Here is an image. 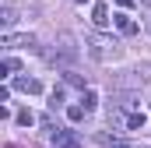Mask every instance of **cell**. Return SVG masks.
I'll return each instance as SVG.
<instances>
[{
	"mask_svg": "<svg viewBox=\"0 0 151 148\" xmlns=\"http://www.w3.org/2000/svg\"><path fill=\"white\" fill-rule=\"evenodd\" d=\"M84 46H88V57L99 60V64H113V60H119V53H123V46H119L113 36H99V32L88 36Z\"/></svg>",
	"mask_w": 151,
	"mask_h": 148,
	"instance_id": "1",
	"label": "cell"
},
{
	"mask_svg": "<svg viewBox=\"0 0 151 148\" xmlns=\"http://www.w3.org/2000/svg\"><path fill=\"white\" fill-rule=\"evenodd\" d=\"M116 85H151V64H141V67H130L116 78Z\"/></svg>",
	"mask_w": 151,
	"mask_h": 148,
	"instance_id": "2",
	"label": "cell"
},
{
	"mask_svg": "<svg viewBox=\"0 0 151 148\" xmlns=\"http://www.w3.org/2000/svg\"><path fill=\"white\" fill-rule=\"evenodd\" d=\"M0 46H4V49H21V46H35V39L28 36V32H21V36H14V32H7V36L0 39Z\"/></svg>",
	"mask_w": 151,
	"mask_h": 148,
	"instance_id": "3",
	"label": "cell"
},
{
	"mask_svg": "<svg viewBox=\"0 0 151 148\" xmlns=\"http://www.w3.org/2000/svg\"><path fill=\"white\" fill-rule=\"evenodd\" d=\"M14 88L25 92V95H39V92H42V81H39V78H14Z\"/></svg>",
	"mask_w": 151,
	"mask_h": 148,
	"instance_id": "4",
	"label": "cell"
},
{
	"mask_svg": "<svg viewBox=\"0 0 151 148\" xmlns=\"http://www.w3.org/2000/svg\"><path fill=\"white\" fill-rule=\"evenodd\" d=\"M0 25H4V36L18 25V11H14V4H4V11H0Z\"/></svg>",
	"mask_w": 151,
	"mask_h": 148,
	"instance_id": "5",
	"label": "cell"
},
{
	"mask_svg": "<svg viewBox=\"0 0 151 148\" xmlns=\"http://www.w3.org/2000/svg\"><path fill=\"white\" fill-rule=\"evenodd\" d=\"M53 141H56V148H81L74 131H60V134H53Z\"/></svg>",
	"mask_w": 151,
	"mask_h": 148,
	"instance_id": "6",
	"label": "cell"
},
{
	"mask_svg": "<svg viewBox=\"0 0 151 148\" xmlns=\"http://www.w3.org/2000/svg\"><path fill=\"white\" fill-rule=\"evenodd\" d=\"M91 21H95L99 28H106V25L113 21V18H109V7H106V4H95V7H91Z\"/></svg>",
	"mask_w": 151,
	"mask_h": 148,
	"instance_id": "7",
	"label": "cell"
},
{
	"mask_svg": "<svg viewBox=\"0 0 151 148\" xmlns=\"http://www.w3.org/2000/svg\"><path fill=\"white\" fill-rule=\"evenodd\" d=\"M116 28H119L123 36H134V32H137V21H134L130 14H116Z\"/></svg>",
	"mask_w": 151,
	"mask_h": 148,
	"instance_id": "8",
	"label": "cell"
},
{
	"mask_svg": "<svg viewBox=\"0 0 151 148\" xmlns=\"http://www.w3.org/2000/svg\"><path fill=\"white\" fill-rule=\"evenodd\" d=\"M144 123H148L144 113H127V127H130V131H144Z\"/></svg>",
	"mask_w": 151,
	"mask_h": 148,
	"instance_id": "9",
	"label": "cell"
},
{
	"mask_svg": "<svg viewBox=\"0 0 151 148\" xmlns=\"http://www.w3.org/2000/svg\"><path fill=\"white\" fill-rule=\"evenodd\" d=\"M81 106H84V113H91L95 106H99V95H95L91 88H84V92H81Z\"/></svg>",
	"mask_w": 151,
	"mask_h": 148,
	"instance_id": "10",
	"label": "cell"
},
{
	"mask_svg": "<svg viewBox=\"0 0 151 148\" xmlns=\"http://www.w3.org/2000/svg\"><path fill=\"white\" fill-rule=\"evenodd\" d=\"M0 71H4V78H11V74H18V71H21V60H14V57H7V60L0 64Z\"/></svg>",
	"mask_w": 151,
	"mask_h": 148,
	"instance_id": "11",
	"label": "cell"
},
{
	"mask_svg": "<svg viewBox=\"0 0 151 148\" xmlns=\"http://www.w3.org/2000/svg\"><path fill=\"white\" fill-rule=\"evenodd\" d=\"M14 120H18L21 127H28V123H35V113H32V110H21L18 116H14Z\"/></svg>",
	"mask_w": 151,
	"mask_h": 148,
	"instance_id": "12",
	"label": "cell"
},
{
	"mask_svg": "<svg viewBox=\"0 0 151 148\" xmlns=\"http://www.w3.org/2000/svg\"><path fill=\"white\" fill-rule=\"evenodd\" d=\"M67 116H70L74 123H81V120H84L88 113H84V106H70V110H67Z\"/></svg>",
	"mask_w": 151,
	"mask_h": 148,
	"instance_id": "13",
	"label": "cell"
},
{
	"mask_svg": "<svg viewBox=\"0 0 151 148\" xmlns=\"http://www.w3.org/2000/svg\"><path fill=\"white\" fill-rule=\"evenodd\" d=\"M113 148H134V145H127V141H113Z\"/></svg>",
	"mask_w": 151,
	"mask_h": 148,
	"instance_id": "14",
	"label": "cell"
},
{
	"mask_svg": "<svg viewBox=\"0 0 151 148\" xmlns=\"http://www.w3.org/2000/svg\"><path fill=\"white\" fill-rule=\"evenodd\" d=\"M74 4H84V0H74Z\"/></svg>",
	"mask_w": 151,
	"mask_h": 148,
	"instance_id": "15",
	"label": "cell"
},
{
	"mask_svg": "<svg viewBox=\"0 0 151 148\" xmlns=\"http://www.w3.org/2000/svg\"><path fill=\"white\" fill-rule=\"evenodd\" d=\"M144 4H148V7H151V0H144Z\"/></svg>",
	"mask_w": 151,
	"mask_h": 148,
	"instance_id": "16",
	"label": "cell"
},
{
	"mask_svg": "<svg viewBox=\"0 0 151 148\" xmlns=\"http://www.w3.org/2000/svg\"><path fill=\"white\" fill-rule=\"evenodd\" d=\"M148 28H151V18H148Z\"/></svg>",
	"mask_w": 151,
	"mask_h": 148,
	"instance_id": "17",
	"label": "cell"
}]
</instances>
